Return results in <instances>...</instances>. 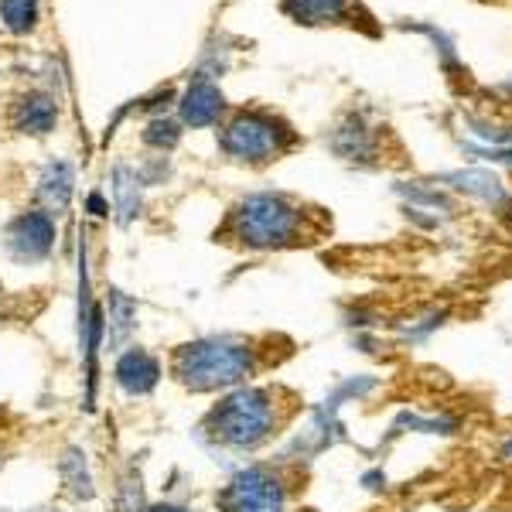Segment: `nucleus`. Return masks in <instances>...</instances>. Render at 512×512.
I'll use <instances>...</instances> for the list:
<instances>
[{
  "mask_svg": "<svg viewBox=\"0 0 512 512\" xmlns=\"http://www.w3.org/2000/svg\"><path fill=\"white\" fill-rule=\"evenodd\" d=\"M270 352L267 342L246 335H212L202 342L181 345L171 355V373L178 383H185L188 390L205 393V390H226L243 379H253L267 366Z\"/></svg>",
  "mask_w": 512,
  "mask_h": 512,
  "instance_id": "1",
  "label": "nucleus"
},
{
  "mask_svg": "<svg viewBox=\"0 0 512 512\" xmlns=\"http://www.w3.org/2000/svg\"><path fill=\"white\" fill-rule=\"evenodd\" d=\"M226 236L250 250H287L315 239L311 216L287 195H250L229 212Z\"/></svg>",
  "mask_w": 512,
  "mask_h": 512,
  "instance_id": "2",
  "label": "nucleus"
},
{
  "mask_svg": "<svg viewBox=\"0 0 512 512\" xmlns=\"http://www.w3.org/2000/svg\"><path fill=\"white\" fill-rule=\"evenodd\" d=\"M284 420L280 390H239L212 407V414L205 417V434L226 448L250 451L267 444Z\"/></svg>",
  "mask_w": 512,
  "mask_h": 512,
  "instance_id": "3",
  "label": "nucleus"
},
{
  "mask_svg": "<svg viewBox=\"0 0 512 512\" xmlns=\"http://www.w3.org/2000/svg\"><path fill=\"white\" fill-rule=\"evenodd\" d=\"M297 144L287 120L267 110H243L222 127V151L243 164H270Z\"/></svg>",
  "mask_w": 512,
  "mask_h": 512,
  "instance_id": "4",
  "label": "nucleus"
},
{
  "mask_svg": "<svg viewBox=\"0 0 512 512\" xmlns=\"http://www.w3.org/2000/svg\"><path fill=\"white\" fill-rule=\"evenodd\" d=\"M284 502H287V485L270 468H250V472L233 478L229 489L222 492L226 512H280Z\"/></svg>",
  "mask_w": 512,
  "mask_h": 512,
  "instance_id": "5",
  "label": "nucleus"
},
{
  "mask_svg": "<svg viewBox=\"0 0 512 512\" xmlns=\"http://www.w3.org/2000/svg\"><path fill=\"white\" fill-rule=\"evenodd\" d=\"M332 144L345 161L373 164L376 154H379V130L369 127L362 113H349V117L335 127Z\"/></svg>",
  "mask_w": 512,
  "mask_h": 512,
  "instance_id": "6",
  "label": "nucleus"
},
{
  "mask_svg": "<svg viewBox=\"0 0 512 512\" xmlns=\"http://www.w3.org/2000/svg\"><path fill=\"white\" fill-rule=\"evenodd\" d=\"M451 188H458V192L478 198V202H485L489 209H512V195L509 188L502 185L499 178L489 175V171H451V175H444Z\"/></svg>",
  "mask_w": 512,
  "mask_h": 512,
  "instance_id": "7",
  "label": "nucleus"
},
{
  "mask_svg": "<svg viewBox=\"0 0 512 512\" xmlns=\"http://www.w3.org/2000/svg\"><path fill=\"white\" fill-rule=\"evenodd\" d=\"M355 0H284V11L301 24H338L352 18Z\"/></svg>",
  "mask_w": 512,
  "mask_h": 512,
  "instance_id": "8",
  "label": "nucleus"
},
{
  "mask_svg": "<svg viewBox=\"0 0 512 512\" xmlns=\"http://www.w3.org/2000/svg\"><path fill=\"white\" fill-rule=\"evenodd\" d=\"M185 120L188 123H216L222 113V93L212 82H195L185 96Z\"/></svg>",
  "mask_w": 512,
  "mask_h": 512,
  "instance_id": "9",
  "label": "nucleus"
},
{
  "mask_svg": "<svg viewBox=\"0 0 512 512\" xmlns=\"http://www.w3.org/2000/svg\"><path fill=\"white\" fill-rule=\"evenodd\" d=\"M414 31H420V35H427L434 41V48H437V59H441V65L448 72H458L461 65H458V52H454V38L448 35V31H441V28H434V24H410Z\"/></svg>",
  "mask_w": 512,
  "mask_h": 512,
  "instance_id": "10",
  "label": "nucleus"
},
{
  "mask_svg": "<svg viewBox=\"0 0 512 512\" xmlns=\"http://www.w3.org/2000/svg\"><path fill=\"white\" fill-rule=\"evenodd\" d=\"M468 130L489 147H512V123H492L482 117H468Z\"/></svg>",
  "mask_w": 512,
  "mask_h": 512,
  "instance_id": "11",
  "label": "nucleus"
},
{
  "mask_svg": "<svg viewBox=\"0 0 512 512\" xmlns=\"http://www.w3.org/2000/svg\"><path fill=\"white\" fill-rule=\"evenodd\" d=\"M0 11L11 31H28L35 24V0H0Z\"/></svg>",
  "mask_w": 512,
  "mask_h": 512,
  "instance_id": "12",
  "label": "nucleus"
},
{
  "mask_svg": "<svg viewBox=\"0 0 512 512\" xmlns=\"http://www.w3.org/2000/svg\"><path fill=\"white\" fill-rule=\"evenodd\" d=\"M468 154H475V158H482V161L506 164V168H512V147H468Z\"/></svg>",
  "mask_w": 512,
  "mask_h": 512,
  "instance_id": "13",
  "label": "nucleus"
},
{
  "mask_svg": "<svg viewBox=\"0 0 512 512\" xmlns=\"http://www.w3.org/2000/svg\"><path fill=\"white\" fill-rule=\"evenodd\" d=\"M154 512H185V509H178V506H161V509H154Z\"/></svg>",
  "mask_w": 512,
  "mask_h": 512,
  "instance_id": "14",
  "label": "nucleus"
}]
</instances>
